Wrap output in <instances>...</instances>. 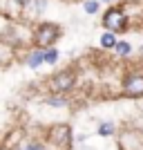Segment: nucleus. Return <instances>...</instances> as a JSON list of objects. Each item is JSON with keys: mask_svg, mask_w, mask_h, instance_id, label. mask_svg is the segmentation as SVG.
I'll return each mask as SVG.
<instances>
[{"mask_svg": "<svg viewBox=\"0 0 143 150\" xmlns=\"http://www.w3.org/2000/svg\"><path fill=\"white\" fill-rule=\"evenodd\" d=\"M58 36H61V29H58V25H54V23H43V25H38L36 31H34V40H36V45L43 47V50H49Z\"/></svg>", "mask_w": 143, "mask_h": 150, "instance_id": "f257e3e1", "label": "nucleus"}, {"mask_svg": "<svg viewBox=\"0 0 143 150\" xmlns=\"http://www.w3.org/2000/svg\"><path fill=\"white\" fill-rule=\"evenodd\" d=\"M103 25L110 34H116V31H123L128 27V16L121 7H112V9H107L105 16H103Z\"/></svg>", "mask_w": 143, "mask_h": 150, "instance_id": "f03ea898", "label": "nucleus"}, {"mask_svg": "<svg viewBox=\"0 0 143 150\" xmlns=\"http://www.w3.org/2000/svg\"><path fill=\"white\" fill-rule=\"evenodd\" d=\"M123 94H125V96H130V99H139V96H143V72H134V74L125 76Z\"/></svg>", "mask_w": 143, "mask_h": 150, "instance_id": "7ed1b4c3", "label": "nucleus"}, {"mask_svg": "<svg viewBox=\"0 0 143 150\" xmlns=\"http://www.w3.org/2000/svg\"><path fill=\"white\" fill-rule=\"evenodd\" d=\"M76 83V72H72V69H63V72H58L54 79H51V90L54 92H67V90L74 88Z\"/></svg>", "mask_w": 143, "mask_h": 150, "instance_id": "20e7f679", "label": "nucleus"}, {"mask_svg": "<svg viewBox=\"0 0 143 150\" xmlns=\"http://www.w3.org/2000/svg\"><path fill=\"white\" fill-rule=\"evenodd\" d=\"M49 139H51V144H58L63 148H67L72 144V130L67 125H54L49 130Z\"/></svg>", "mask_w": 143, "mask_h": 150, "instance_id": "39448f33", "label": "nucleus"}, {"mask_svg": "<svg viewBox=\"0 0 143 150\" xmlns=\"http://www.w3.org/2000/svg\"><path fill=\"white\" fill-rule=\"evenodd\" d=\"M27 65H29L31 69H36L43 65V50H36V52H31L29 56H27Z\"/></svg>", "mask_w": 143, "mask_h": 150, "instance_id": "423d86ee", "label": "nucleus"}, {"mask_svg": "<svg viewBox=\"0 0 143 150\" xmlns=\"http://www.w3.org/2000/svg\"><path fill=\"white\" fill-rule=\"evenodd\" d=\"M56 61H58V50H54V47H49V50H43V63H49V65H54Z\"/></svg>", "mask_w": 143, "mask_h": 150, "instance_id": "0eeeda50", "label": "nucleus"}, {"mask_svg": "<svg viewBox=\"0 0 143 150\" xmlns=\"http://www.w3.org/2000/svg\"><path fill=\"white\" fill-rule=\"evenodd\" d=\"M101 45H103L105 50H112L114 45H116V36H114V34H110V31H105V34L101 36Z\"/></svg>", "mask_w": 143, "mask_h": 150, "instance_id": "6e6552de", "label": "nucleus"}, {"mask_svg": "<svg viewBox=\"0 0 143 150\" xmlns=\"http://www.w3.org/2000/svg\"><path fill=\"white\" fill-rule=\"evenodd\" d=\"M45 5H47V0H29L25 7H29L34 13H43L45 11Z\"/></svg>", "mask_w": 143, "mask_h": 150, "instance_id": "1a4fd4ad", "label": "nucleus"}, {"mask_svg": "<svg viewBox=\"0 0 143 150\" xmlns=\"http://www.w3.org/2000/svg\"><path fill=\"white\" fill-rule=\"evenodd\" d=\"M45 103H47V105H54V108H65V105H67V99H61V96H47Z\"/></svg>", "mask_w": 143, "mask_h": 150, "instance_id": "9d476101", "label": "nucleus"}, {"mask_svg": "<svg viewBox=\"0 0 143 150\" xmlns=\"http://www.w3.org/2000/svg\"><path fill=\"white\" fill-rule=\"evenodd\" d=\"M114 47H116V52L121 54V56H128V54L132 52L130 43H125V40H116V45H114Z\"/></svg>", "mask_w": 143, "mask_h": 150, "instance_id": "9b49d317", "label": "nucleus"}, {"mask_svg": "<svg viewBox=\"0 0 143 150\" xmlns=\"http://www.w3.org/2000/svg\"><path fill=\"white\" fill-rule=\"evenodd\" d=\"M99 134H101V137H110V134H114V123H101L99 125Z\"/></svg>", "mask_w": 143, "mask_h": 150, "instance_id": "f8f14e48", "label": "nucleus"}, {"mask_svg": "<svg viewBox=\"0 0 143 150\" xmlns=\"http://www.w3.org/2000/svg\"><path fill=\"white\" fill-rule=\"evenodd\" d=\"M83 9H85L87 13H96L99 11V0H85V2H83Z\"/></svg>", "mask_w": 143, "mask_h": 150, "instance_id": "ddd939ff", "label": "nucleus"}, {"mask_svg": "<svg viewBox=\"0 0 143 150\" xmlns=\"http://www.w3.org/2000/svg\"><path fill=\"white\" fill-rule=\"evenodd\" d=\"M18 150H45V146H43V144H34V141H31V144H25V146H20Z\"/></svg>", "mask_w": 143, "mask_h": 150, "instance_id": "4468645a", "label": "nucleus"}, {"mask_svg": "<svg viewBox=\"0 0 143 150\" xmlns=\"http://www.w3.org/2000/svg\"><path fill=\"white\" fill-rule=\"evenodd\" d=\"M13 2H16V5H18V7H25L27 2H29V0H13Z\"/></svg>", "mask_w": 143, "mask_h": 150, "instance_id": "2eb2a0df", "label": "nucleus"}, {"mask_svg": "<svg viewBox=\"0 0 143 150\" xmlns=\"http://www.w3.org/2000/svg\"><path fill=\"white\" fill-rule=\"evenodd\" d=\"M141 54H143V43H141Z\"/></svg>", "mask_w": 143, "mask_h": 150, "instance_id": "dca6fc26", "label": "nucleus"}, {"mask_svg": "<svg viewBox=\"0 0 143 150\" xmlns=\"http://www.w3.org/2000/svg\"><path fill=\"white\" fill-rule=\"evenodd\" d=\"M103 2H110V0H103Z\"/></svg>", "mask_w": 143, "mask_h": 150, "instance_id": "f3484780", "label": "nucleus"}]
</instances>
